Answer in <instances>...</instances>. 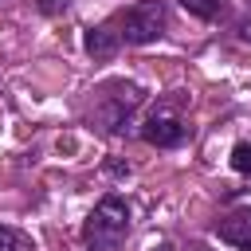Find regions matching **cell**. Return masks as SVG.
Masks as SVG:
<instances>
[{
    "mask_svg": "<svg viewBox=\"0 0 251 251\" xmlns=\"http://www.w3.org/2000/svg\"><path fill=\"white\" fill-rule=\"evenodd\" d=\"M141 137H145L149 145H157V149H176V145H184V141L192 137V126H184L180 102H173V98L157 102V106L149 110V118L141 122Z\"/></svg>",
    "mask_w": 251,
    "mask_h": 251,
    "instance_id": "4",
    "label": "cell"
},
{
    "mask_svg": "<svg viewBox=\"0 0 251 251\" xmlns=\"http://www.w3.org/2000/svg\"><path fill=\"white\" fill-rule=\"evenodd\" d=\"M35 8H39L43 16H63V12L71 8V0H35Z\"/></svg>",
    "mask_w": 251,
    "mask_h": 251,
    "instance_id": "10",
    "label": "cell"
},
{
    "mask_svg": "<svg viewBox=\"0 0 251 251\" xmlns=\"http://www.w3.org/2000/svg\"><path fill=\"white\" fill-rule=\"evenodd\" d=\"M165 24H169L165 0H137L133 8L118 12V39L129 47H145L165 35Z\"/></svg>",
    "mask_w": 251,
    "mask_h": 251,
    "instance_id": "2",
    "label": "cell"
},
{
    "mask_svg": "<svg viewBox=\"0 0 251 251\" xmlns=\"http://www.w3.org/2000/svg\"><path fill=\"white\" fill-rule=\"evenodd\" d=\"M126 235H129V204H126L118 192H110V196H102V200L94 204V212L86 216V224H82V243H86V251H114Z\"/></svg>",
    "mask_w": 251,
    "mask_h": 251,
    "instance_id": "1",
    "label": "cell"
},
{
    "mask_svg": "<svg viewBox=\"0 0 251 251\" xmlns=\"http://www.w3.org/2000/svg\"><path fill=\"white\" fill-rule=\"evenodd\" d=\"M216 235L231 247H251V204L243 208H231L227 216L216 220Z\"/></svg>",
    "mask_w": 251,
    "mask_h": 251,
    "instance_id": "5",
    "label": "cell"
},
{
    "mask_svg": "<svg viewBox=\"0 0 251 251\" xmlns=\"http://www.w3.org/2000/svg\"><path fill=\"white\" fill-rule=\"evenodd\" d=\"M137 106H141V90H137V86H126V82H114V86L102 90L98 106L90 110V122H94L102 133H122Z\"/></svg>",
    "mask_w": 251,
    "mask_h": 251,
    "instance_id": "3",
    "label": "cell"
},
{
    "mask_svg": "<svg viewBox=\"0 0 251 251\" xmlns=\"http://www.w3.org/2000/svg\"><path fill=\"white\" fill-rule=\"evenodd\" d=\"M82 47H86V55H90V59H110V55H118L122 39H118L114 24H98V27H86Z\"/></svg>",
    "mask_w": 251,
    "mask_h": 251,
    "instance_id": "6",
    "label": "cell"
},
{
    "mask_svg": "<svg viewBox=\"0 0 251 251\" xmlns=\"http://www.w3.org/2000/svg\"><path fill=\"white\" fill-rule=\"evenodd\" d=\"M176 4L196 20H220L224 16V0H176Z\"/></svg>",
    "mask_w": 251,
    "mask_h": 251,
    "instance_id": "7",
    "label": "cell"
},
{
    "mask_svg": "<svg viewBox=\"0 0 251 251\" xmlns=\"http://www.w3.org/2000/svg\"><path fill=\"white\" fill-rule=\"evenodd\" d=\"M235 35H239V39H243V43H251V16H247V20H239V24H235Z\"/></svg>",
    "mask_w": 251,
    "mask_h": 251,
    "instance_id": "11",
    "label": "cell"
},
{
    "mask_svg": "<svg viewBox=\"0 0 251 251\" xmlns=\"http://www.w3.org/2000/svg\"><path fill=\"white\" fill-rule=\"evenodd\" d=\"M0 251H27V239L20 231H12V227L0 224Z\"/></svg>",
    "mask_w": 251,
    "mask_h": 251,
    "instance_id": "9",
    "label": "cell"
},
{
    "mask_svg": "<svg viewBox=\"0 0 251 251\" xmlns=\"http://www.w3.org/2000/svg\"><path fill=\"white\" fill-rule=\"evenodd\" d=\"M247 251H251V247H247Z\"/></svg>",
    "mask_w": 251,
    "mask_h": 251,
    "instance_id": "13",
    "label": "cell"
},
{
    "mask_svg": "<svg viewBox=\"0 0 251 251\" xmlns=\"http://www.w3.org/2000/svg\"><path fill=\"white\" fill-rule=\"evenodd\" d=\"M231 169L243 173V176H251V141H235L231 145Z\"/></svg>",
    "mask_w": 251,
    "mask_h": 251,
    "instance_id": "8",
    "label": "cell"
},
{
    "mask_svg": "<svg viewBox=\"0 0 251 251\" xmlns=\"http://www.w3.org/2000/svg\"><path fill=\"white\" fill-rule=\"evenodd\" d=\"M157 251H173V247H169V243H161V247H157Z\"/></svg>",
    "mask_w": 251,
    "mask_h": 251,
    "instance_id": "12",
    "label": "cell"
}]
</instances>
